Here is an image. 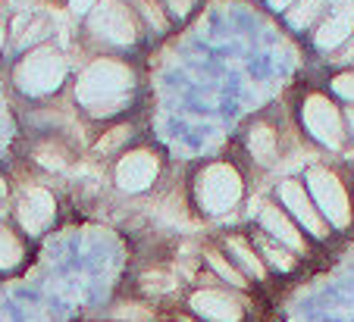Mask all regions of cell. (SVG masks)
Returning a JSON list of instances; mask_svg holds the SVG:
<instances>
[{
	"label": "cell",
	"mask_w": 354,
	"mask_h": 322,
	"mask_svg": "<svg viewBox=\"0 0 354 322\" xmlns=\"http://www.w3.org/2000/svg\"><path fill=\"white\" fill-rule=\"evenodd\" d=\"M75 94L91 116H110L122 110V103L132 94V72L116 60H97L82 72Z\"/></svg>",
	"instance_id": "obj_1"
},
{
	"label": "cell",
	"mask_w": 354,
	"mask_h": 322,
	"mask_svg": "<svg viewBox=\"0 0 354 322\" xmlns=\"http://www.w3.org/2000/svg\"><path fill=\"white\" fill-rule=\"evenodd\" d=\"M192 197L207 216H223L235 210L245 197V181L232 163H210L198 172L192 185Z\"/></svg>",
	"instance_id": "obj_2"
},
{
	"label": "cell",
	"mask_w": 354,
	"mask_h": 322,
	"mask_svg": "<svg viewBox=\"0 0 354 322\" xmlns=\"http://www.w3.org/2000/svg\"><path fill=\"white\" fill-rule=\"evenodd\" d=\"M304 188L314 197L317 210L323 213V219L329 222V228H348L354 219L351 210V194H348L345 181L326 166H310L304 172Z\"/></svg>",
	"instance_id": "obj_3"
},
{
	"label": "cell",
	"mask_w": 354,
	"mask_h": 322,
	"mask_svg": "<svg viewBox=\"0 0 354 322\" xmlns=\"http://www.w3.org/2000/svg\"><path fill=\"white\" fill-rule=\"evenodd\" d=\"M66 75V63L54 48H35L16 66V85L26 94H50Z\"/></svg>",
	"instance_id": "obj_4"
},
{
	"label": "cell",
	"mask_w": 354,
	"mask_h": 322,
	"mask_svg": "<svg viewBox=\"0 0 354 322\" xmlns=\"http://www.w3.org/2000/svg\"><path fill=\"white\" fill-rule=\"evenodd\" d=\"M276 197H279V207L286 210L288 216H292L295 222H298L308 235H314L317 241H326L329 238V222L323 219V213L317 210L314 197L308 194V188H304V181H295V179H286L279 181V188H276Z\"/></svg>",
	"instance_id": "obj_5"
},
{
	"label": "cell",
	"mask_w": 354,
	"mask_h": 322,
	"mask_svg": "<svg viewBox=\"0 0 354 322\" xmlns=\"http://www.w3.org/2000/svg\"><path fill=\"white\" fill-rule=\"evenodd\" d=\"M157 175H160V160H157L154 150H129V154L120 157L113 169V181L116 188L126 191V194H141V191L154 188Z\"/></svg>",
	"instance_id": "obj_6"
},
{
	"label": "cell",
	"mask_w": 354,
	"mask_h": 322,
	"mask_svg": "<svg viewBox=\"0 0 354 322\" xmlns=\"http://www.w3.org/2000/svg\"><path fill=\"white\" fill-rule=\"evenodd\" d=\"M301 116H304V125H308V132L314 134L323 148L339 150L342 144H345V125H342V113H339V107H335L333 101H326L323 94H310L308 101H304V110H301Z\"/></svg>",
	"instance_id": "obj_7"
},
{
	"label": "cell",
	"mask_w": 354,
	"mask_h": 322,
	"mask_svg": "<svg viewBox=\"0 0 354 322\" xmlns=\"http://www.w3.org/2000/svg\"><path fill=\"white\" fill-rule=\"evenodd\" d=\"M192 316L204 322H241L245 319V301L226 288H198L188 297Z\"/></svg>",
	"instance_id": "obj_8"
},
{
	"label": "cell",
	"mask_w": 354,
	"mask_h": 322,
	"mask_svg": "<svg viewBox=\"0 0 354 322\" xmlns=\"http://www.w3.org/2000/svg\"><path fill=\"white\" fill-rule=\"evenodd\" d=\"M13 213H16V222H19L22 232L41 235V232L57 219V197L47 188H41V185H28L19 194V201H16Z\"/></svg>",
	"instance_id": "obj_9"
},
{
	"label": "cell",
	"mask_w": 354,
	"mask_h": 322,
	"mask_svg": "<svg viewBox=\"0 0 354 322\" xmlns=\"http://www.w3.org/2000/svg\"><path fill=\"white\" fill-rule=\"evenodd\" d=\"M91 32H97L100 38L113 41V44H132L138 26H135L132 13L116 0H104L91 10Z\"/></svg>",
	"instance_id": "obj_10"
},
{
	"label": "cell",
	"mask_w": 354,
	"mask_h": 322,
	"mask_svg": "<svg viewBox=\"0 0 354 322\" xmlns=\"http://www.w3.org/2000/svg\"><path fill=\"white\" fill-rule=\"evenodd\" d=\"M263 235L279 241L282 248H288L292 254H308V238H304V228L279 207V203H263L261 213H257Z\"/></svg>",
	"instance_id": "obj_11"
},
{
	"label": "cell",
	"mask_w": 354,
	"mask_h": 322,
	"mask_svg": "<svg viewBox=\"0 0 354 322\" xmlns=\"http://www.w3.org/2000/svg\"><path fill=\"white\" fill-rule=\"evenodd\" d=\"M223 248H226V256L241 269L245 279H257V282L267 279V263H263V256L257 254V248L245 235H229L223 241Z\"/></svg>",
	"instance_id": "obj_12"
},
{
	"label": "cell",
	"mask_w": 354,
	"mask_h": 322,
	"mask_svg": "<svg viewBox=\"0 0 354 322\" xmlns=\"http://www.w3.org/2000/svg\"><path fill=\"white\" fill-rule=\"evenodd\" d=\"M248 150L257 163H273L276 154H279V144H276V132L270 125H254L248 132Z\"/></svg>",
	"instance_id": "obj_13"
},
{
	"label": "cell",
	"mask_w": 354,
	"mask_h": 322,
	"mask_svg": "<svg viewBox=\"0 0 354 322\" xmlns=\"http://www.w3.org/2000/svg\"><path fill=\"white\" fill-rule=\"evenodd\" d=\"M204 260H207V266L214 269V275H220L223 282L226 285H232V288H248V279L245 275H241V269L235 266L232 260H229L226 254H223V250H216V248H207L204 250Z\"/></svg>",
	"instance_id": "obj_14"
},
{
	"label": "cell",
	"mask_w": 354,
	"mask_h": 322,
	"mask_svg": "<svg viewBox=\"0 0 354 322\" xmlns=\"http://www.w3.org/2000/svg\"><path fill=\"white\" fill-rule=\"evenodd\" d=\"M257 254H261L263 263H267V266H273L276 272H292V269L298 266V256H295L288 248H282L279 241L267 238V235L257 241Z\"/></svg>",
	"instance_id": "obj_15"
},
{
	"label": "cell",
	"mask_w": 354,
	"mask_h": 322,
	"mask_svg": "<svg viewBox=\"0 0 354 322\" xmlns=\"http://www.w3.org/2000/svg\"><path fill=\"white\" fill-rule=\"evenodd\" d=\"M351 28H354L351 13H342V16H335V19L323 22L320 32H317V48H323V50L339 48L342 41H345L348 34H351Z\"/></svg>",
	"instance_id": "obj_16"
},
{
	"label": "cell",
	"mask_w": 354,
	"mask_h": 322,
	"mask_svg": "<svg viewBox=\"0 0 354 322\" xmlns=\"http://www.w3.org/2000/svg\"><path fill=\"white\" fill-rule=\"evenodd\" d=\"M26 256V244L16 235L13 228H0V272H10L16 269Z\"/></svg>",
	"instance_id": "obj_17"
},
{
	"label": "cell",
	"mask_w": 354,
	"mask_h": 322,
	"mask_svg": "<svg viewBox=\"0 0 354 322\" xmlns=\"http://www.w3.org/2000/svg\"><path fill=\"white\" fill-rule=\"evenodd\" d=\"M35 160H38L47 172H63V169L69 166L66 148H63V144H57V141H44V144H41V148L35 150Z\"/></svg>",
	"instance_id": "obj_18"
},
{
	"label": "cell",
	"mask_w": 354,
	"mask_h": 322,
	"mask_svg": "<svg viewBox=\"0 0 354 322\" xmlns=\"http://www.w3.org/2000/svg\"><path fill=\"white\" fill-rule=\"evenodd\" d=\"M129 134H132V128L129 125H116V128H110V132L104 134L94 148H97V154H113V150H120L122 144L129 141Z\"/></svg>",
	"instance_id": "obj_19"
},
{
	"label": "cell",
	"mask_w": 354,
	"mask_h": 322,
	"mask_svg": "<svg viewBox=\"0 0 354 322\" xmlns=\"http://www.w3.org/2000/svg\"><path fill=\"white\" fill-rule=\"evenodd\" d=\"M320 7H323V0H304L301 7H295L292 13H288V22H292V26H298V28L310 26V19L320 13Z\"/></svg>",
	"instance_id": "obj_20"
},
{
	"label": "cell",
	"mask_w": 354,
	"mask_h": 322,
	"mask_svg": "<svg viewBox=\"0 0 354 322\" xmlns=\"http://www.w3.org/2000/svg\"><path fill=\"white\" fill-rule=\"evenodd\" d=\"M141 285H145V291H151V294H163V291L173 288V275L167 272H145V279H141Z\"/></svg>",
	"instance_id": "obj_21"
},
{
	"label": "cell",
	"mask_w": 354,
	"mask_h": 322,
	"mask_svg": "<svg viewBox=\"0 0 354 322\" xmlns=\"http://www.w3.org/2000/svg\"><path fill=\"white\" fill-rule=\"evenodd\" d=\"M333 88H335V94H342V97H348V101H354V72L339 75V79L333 81Z\"/></svg>",
	"instance_id": "obj_22"
},
{
	"label": "cell",
	"mask_w": 354,
	"mask_h": 322,
	"mask_svg": "<svg viewBox=\"0 0 354 322\" xmlns=\"http://www.w3.org/2000/svg\"><path fill=\"white\" fill-rule=\"evenodd\" d=\"M169 10H173L176 16H188V10L194 7V0H167Z\"/></svg>",
	"instance_id": "obj_23"
},
{
	"label": "cell",
	"mask_w": 354,
	"mask_h": 322,
	"mask_svg": "<svg viewBox=\"0 0 354 322\" xmlns=\"http://www.w3.org/2000/svg\"><path fill=\"white\" fill-rule=\"evenodd\" d=\"M69 7L75 13H88V10H94V0H69Z\"/></svg>",
	"instance_id": "obj_24"
},
{
	"label": "cell",
	"mask_w": 354,
	"mask_h": 322,
	"mask_svg": "<svg viewBox=\"0 0 354 322\" xmlns=\"http://www.w3.org/2000/svg\"><path fill=\"white\" fill-rule=\"evenodd\" d=\"M7 194H10V185H7V179L0 175V201H7Z\"/></svg>",
	"instance_id": "obj_25"
},
{
	"label": "cell",
	"mask_w": 354,
	"mask_h": 322,
	"mask_svg": "<svg viewBox=\"0 0 354 322\" xmlns=\"http://www.w3.org/2000/svg\"><path fill=\"white\" fill-rule=\"evenodd\" d=\"M270 3H273V7H276V10H286V7H288V3H295V0H270Z\"/></svg>",
	"instance_id": "obj_26"
},
{
	"label": "cell",
	"mask_w": 354,
	"mask_h": 322,
	"mask_svg": "<svg viewBox=\"0 0 354 322\" xmlns=\"http://www.w3.org/2000/svg\"><path fill=\"white\" fill-rule=\"evenodd\" d=\"M179 322H204V319H198V316H192V313H188V316H182Z\"/></svg>",
	"instance_id": "obj_27"
},
{
	"label": "cell",
	"mask_w": 354,
	"mask_h": 322,
	"mask_svg": "<svg viewBox=\"0 0 354 322\" xmlns=\"http://www.w3.org/2000/svg\"><path fill=\"white\" fill-rule=\"evenodd\" d=\"M13 7H28V0H10Z\"/></svg>",
	"instance_id": "obj_28"
},
{
	"label": "cell",
	"mask_w": 354,
	"mask_h": 322,
	"mask_svg": "<svg viewBox=\"0 0 354 322\" xmlns=\"http://www.w3.org/2000/svg\"><path fill=\"white\" fill-rule=\"evenodd\" d=\"M348 122H351V132H354V107L348 110Z\"/></svg>",
	"instance_id": "obj_29"
},
{
	"label": "cell",
	"mask_w": 354,
	"mask_h": 322,
	"mask_svg": "<svg viewBox=\"0 0 354 322\" xmlns=\"http://www.w3.org/2000/svg\"><path fill=\"white\" fill-rule=\"evenodd\" d=\"M0 48H3V26H0Z\"/></svg>",
	"instance_id": "obj_30"
}]
</instances>
